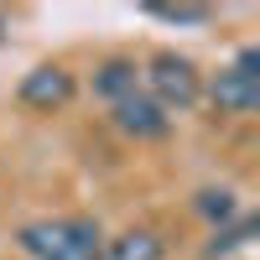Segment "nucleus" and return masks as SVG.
<instances>
[{
    "label": "nucleus",
    "mask_w": 260,
    "mask_h": 260,
    "mask_svg": "<svg viewBox=\"0 0 260 260\" xmlns=\"http://www.w3.org/2000/svg\"><path fill=\"white\" fill-rule=\"evenodd\" d=\"M31 260H99L104 234L94 219H37L16 234Z\"/></svg>",
    "instance_id": "nucleus-1"
},
{
    "label": "nucleus",
    "mask_w": 260,
    "mask_h": 260,
    "mask_svg": "<svg viewBox=\"0 0 260 260\" xmlns=\"http://www.w3.org/2000/svg\"><path fill=\"white\" fill-rule=\"evenodd\" d=\"M141 83H146L141 94H151L167 115H182V110H198L203 104V73L182 52H156L141 68Z\"/></svg>",
    "instance_id": "nucleus-2"
},
{
    "label": "nucleus",
    "mask_w": 260,
    "mask_h": 260,
    "mask_svg": "<svg viewBox=\"0 0 260 260\" xmlns=\"http://www.w3.org/2000/svg\"><path fill=\"white\" fill-rule=\"evenodd\" d=\"M203 99L219 115H255L260 110V52L255 47H240L219 73L203 83Z\"/></svg>",
    "instance_id": "nucleus-3"
},
{
    "label": "nucleus",
    "mask_w": 260,
    "mask_h": 260,
    "mask_svg": "<svg viewBox=\"0 0 260 260\" xmlns=\"http://www.w3.org/2000/svg\"><path fill=\"white\" fill-rule=\"evenodd\" d=\"M16 99L26 104V110H37V115H52V110H62V104L73 99V73L62 68V62H37L31 73H21Z\"/></svg>",
    "instance_id": "nucleus-4"
},
{
    "label": "nucleus",
    "mask_w": 260,
    "mask_h": 260,
    "mask_svg": "<svg viewBox=\"0 0 260 260\" xmlns=\"http://www.w3.org/2000/svg\"><path fill=\"white\" fill-rule=\"evenodd\" d=\"M110 110H115V125L125 130L130 141H161L167 130H172V115H167L151 94H130V99L110 104Z\"/></svg>",
    "instance_id": "nucleus-5"
},
{
    "label": "nucleus",
    "mask_w": 260,
    "mask_h": 260,
    "mask_svg": "<svg viewBox=\"0 0 260 260\" xmlns=\"http://www.w3.org/2000/svg\"><path fill=\"white\" fill-rule=\"evenodd\" d=\"M94 94L110 99V104L141 94V62L136 57H104L99 68H94Z\"/></svg>",
    "instance_id": "nucleus-6"
},
{
    "label": "nucleus",
    "mask_w": 260,
    "mask_h": 260,
    "mask_svg": "<svg viewBox=\"0 0 260 260\" xmlns=\"http://www.w3.org/2000/svg\"><path fill=\"white\" fill-rule=\"evenodd\" d=\"M99 260H161V234L156 229H125L115 240H104Z\"/></svg>",
    "instance_id": "nucleus-7"
},
{
    "label": "nucleus",
    "mask_w": 260,
    "mask_h": 260,
    "mask_svg": "<svg viewBox=\"0 0 260 260\" xmlns=\"http://www.w3.org/2000/svg\"><path fill=\"white\" fill-rule=\"evenodd\" d=\"M192 208H198L213 229L229 224V219H240V198H234V187H203L198 198H192Z\"/></svg>",
    "instance_id": "nucleus-8"
},
{
    "label": "nucleus",
    "mask_w": 260,
    "mask_h": 260,
    "mask_svg": "<svg viewBox=\"0 0 260 260\" xmlns=\"http://www.w3.org/2000/svg\"><path fill=\"white\" fill-rule=\"evenodd\" d=\"M250 234H255V219L250 213H240V219H229V224H219L213 229V240H208V260H219V255H229V250H245L250 245Z\"/></svg>",
    "instance_id": "nucleus-9"
},
{
    "label": "nucleus",
    "mask_w": 260,
    "mask_h": 260,
    "mask_svg": "<svg viewBox=\"0 0 260 260\" xmlns=\"http://www.w3.org/2000/svg\"><path fill=\"white\" fill-rule=\"evenodd\" d=\"M156 21H172V26H203V21L213 16L208 6H146Z\"/></svg>",
    "instance_id": "nucleus-10"
},
{
    "label": "nucleus",
    "mask_w": 260,
    "mask_h": 260,
    "mask_svg": "<svg viewBox=\"0 0 260 260\" xmlns=\"http://www.w3.org/2000/svg\"><path fill=\"white\" fill-rule=\"evenodd\" d=\"M0 37H6V16H0Z\"/></svg>",
    "instance_id": "nucleus-11"
}]
</instances>
